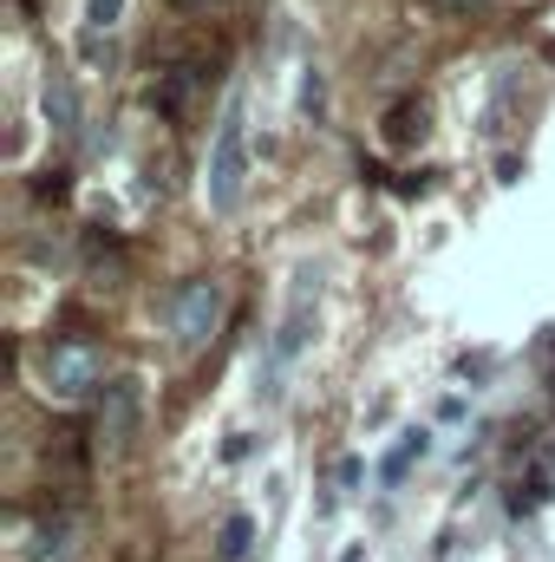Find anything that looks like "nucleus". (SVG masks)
I'll return each instance as SVG.
<instances>
[{
  "instance_id": "f257e3e1",
  "label": "nucleus",
  "mask_w": 555,
  "mask_h": 562,
  "mask_svg": "<svg viewBox=\"0 0 555 562\" xmlns=\"http://www.w3.org/2000/svg\"><path fill=\"white\" fill-rule=\"evenodd\" d=\"M242 190H249V105H242V92H229V105L216 119V138H209L203 196H209L216 216H236L242 210Z\"/></svg>"
},
{
  "instance_id": "f03ea898",
  "label": "nucleus",
  "mask_w": 555,
  "mask_h": 562,
  "mask_svg": "<svg viewBox=\"0 0 555 562\" xmlns=\"http://www.w3.org/2000/svg\"><path fill=\"white\" fill-rule=\"evenodd\" d=\"M223 314H229V288L216 276H190L177 281V294H170V334H177V347H209L216 334H223Z\"/></svg>"
},
{
  "instance_id": "7ed1b4c3",
  "label": "nucleus",
  "mask_w": 555,
  "mask_h": 562,
  "mask_svg": "<svg viewBox=\"0 0 555 562\" xmlns=\"http://www.w3.org/2000/svg\"><path fill=\"white\" fill-rule=\"evenodd\" d=\"M99 386H112V380H105V353H99L92 340H59V347L46 353V393H53L59 406L86 400V393H99Z\"/></svg>"
},
{
  "instance_id": "20e7f679",
  "label": "nucleus",
  "mask_w": 555,
  "mask_h": 562,
  "mask_svg": "<svg viewBox=\"0 0 555 562\" xmlns=\"http://www.w3.org/2000/svg\"><path fill=\"white\" fill-rule=\"evenodd\" d=\"M138 425H144V380L138 373H118V380L99 393V445H105L112 458H125L132 438H138Z\"/></svg>"
},
{
  "instance_id": "39448f33",
  "label": "nucleus",
  "mask_w": 555,
  "mask_h": 562,
  "mask_svg": "<svg viewBox=\"0 0 555 562\" xmlns=\"http://www.w3.org/2000/svg\"><path fill=\"white\" fill-rule=\"evenodd\" d=\"M307 321H314V276L301 269L294 276V301H287V321H281V334H275V367H287L307 347Z\"/></svg>"
},
{
  "instance_id": "423d86ee",
  "label": "nucleus",
  "mask_w": 555,
  "mask_h": 562,
  "mask_svg": "<svg viewBox=\"0 0 555 562\" xmlns=\"http://www.w3.org/2000/svg\"><path fill=\"white\" fill-rule=\"evenodd\" d=\"M118 20H125V0H86V26H79V53H86V66L105 59V40L118 33Z\"/></svg>"
},
{
  "instance_id": "0eeeda50",
  "label": "nucleus",
  "mask_w": 555,
  "mask_h": 562,
  "mask_svg": "<svg viewBox=\"0 0 555 562\" xmlns=\"http://www.w3.org/2000/svg\"><path fill=\"white\" fill-rule=\"evenodd\" d=\"M190 92H196V59H177V66H170V72H163V79H157V86H150V105H157V112H170V119H177V112H183V99H190Z\"/></svg>"
},
{
  "instance_id": "6e6552de",
  "label": "nucleus",
  "mask_w": 555,
  "mask_h": 562,
  "mask_svg": "<svg viewBox=\"0 0 555 562\" xmlns=\"http://www.w3.org/2000/svg\"><path fill=\"white\" fill-rule=\"evenodd\" d=\"M46 119H53V132H79V92H72V79H46Z\"/></svg>"
},
{
  "instance_id": "1a4fd4ad",
  "label": "nucleus",
  "mask_w": 555,
  "mask_h": 562,
  "mask_svg": "<svg viewBox=\"0 0 555 562\" xmlns=\"http://www.w3.org/2000/svg\"><path fill=\"white\" fill-rule=\"evenodd\" d=\"M26 562H72V530L66 524H39L33 543H26Z\"/></svg>"
},
{
  "instance_id": "9d476101",
  "label": "nucleus",
  "mask_w": 555,
  "mask_h": 562,
  "mask_svg": "<svg viewBox=\"0 0 555 562\" xmlns=\"http://www.w3.org/2000/svg\"><path fill=\"white\" fill-rule=\"evenodd\" d=\"M418 138H424V105H418V99L393 105V112H386V144L406 150V144H418Z\"/></svg>"
},
{
  "instance_id": "9b49d317",
  "label": "nucleus",
  "mask_w": 555,
  "mask_h": 562,
  "mask_svg": "<svg viewBox=\"0 0 555 562\" xmlns=\"http://www.w3.org/2000/svg\"><path fill=\"white\" fill-rule=\"evenodd\" d=\"M249 543H256V517H242V510H236V517L223 524V537H216V557L242 562V557H249Z\"/></svg>"
},
{
  "instance_id": "f8f14e48",
  "label": "nucleus",
  "mask_w": 555,
  "mask_h": 562,
  "mask_svg": "<svg viewBox=\"0 0 555 562\" xmlns=\"http://www.w3.org/2000/svg\"><path fill=\"white\" fill-rule=\"evenodd\" d=\"M424 451H431V438H424V431H412V438H406V445H399V451L386 458V484H399V477L412 471V464L424 458Z\"/></svg>"
},
{
  "instance_id": "ddd939ff",
  "label": "nucleus",
  "mask_w": 555,
  "mask_h": 562,
  "mask_svg": "<svg viewBox=\"0 0 555 562\" xmlns=\"http://www.w3.org/2000/svg\"><path fill=\"white\" fill-rule=\"evenodd\" d=\"M543 504H550V484H543V477H536V484H523V491L510 497V510H517V517H523V510H543Z\"/></svg>"
},
{
  "instance_id": "4468645a",
  "label": "nucleus",
  "mask_w": 555,
  "mask_h": 562,
  "mask_svg": "<svg viewBox=\"0 0 555 562\" xmlns=\"http://www.w3.org/2000/svg\"><path fill=\"white\" fill-rule=\"evenodd\" d=\"M431 7H438L444 20H471V13H484L490 0H431Z\"/></svg>"
},
{
  "instance_id": "2eb2a0df",
  "label": "nucleus",
  "mask_w": 555,
  "mask_h": 562,
  "mask_svg": "<svg viewBox=\"0 0 555 562\" xmlns=\"http://www.w3.org/2000/svg\"><path fill=\"white\" fill-rule=\"evenodd\" d=\"M177 13H209V7H223V0H170Z\"/></svg>"
},
{
  "instance_id": "dca6fc26",
  "label": "nucleus",
  "mask_w": 555,
  "mask_h": 562,
  "mask_svg": "<svg viewBox=\"0 0 555 562\" xmlns=\"http://www.w3.org/2000/svg\"><path fill=\"white\" fill-rule=\"evenodd\" d=\"M340 562H366V543H353V550H347Z\"/></svg>"
}]
</instances>
